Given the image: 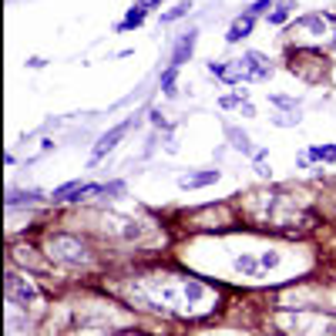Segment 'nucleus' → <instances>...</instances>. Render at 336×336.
I'll list each match as a JSON object with an SVG mask.
<instances>
[{
  "label": "nucleus",
  "instance_id": "15",
  "mask_svg": "<svg viewBox=\"0 0 336 336\" xmlns=\"http://www.w3.org/2000/svg\"><path fill=\"white\" fill-rule=\"evenodd\" d=\"M269 101H272V104H279V108H296V101H293V98H282V94H272Z\"/></svg>",
  "mask_w": 336,
  "mask_h": 336
},
{
  "label": "nucleus",
  "instance_id": "16",
  "mask_svg": "<svg viewBox=\"0 0 336 336\" xmlns=\"http://www.w3.org/2000/svg\"><path fill=\"white\" fill-rule=\"evenodd\" d=\"M262 266H266V269H272V266H279V256H276V252H266V256H262Z\"/></svg>",
  "mask_w": 336,
  "mask_h": 336
},
{
  "label": "nucleus",
  "instance_id": "12",
  "mask_svg": "<svg viewBox=\"0 0 336 336\" xmlns=\"http://www.w3.org/2000/svg\"><path fill=\"white\" fill-rule=\"evenodd\" d=\"M309 158H326V161H336V145H326V148H309Z\"/></svg>",
  "mask_w": 336,
  "mask_h": 336
},
{
  "label": "nucleus",
  "instance_id": "1",
  "mask_svg": "<svg viewBox=\"0 0 336 336\" xmlns=\"http://www.w3.org/2000/svg\"><path fill=\"white\" fill-rule=\"evenodd\" d=\"M131 125H135V118H128V121H121V125H114V128H111V131H108V135H101V141H98V145H94V155H91V161H98V158H104V155H108V152H111V148H114V145H118V141H121V138L128 135V128H131Z\"/></svg>",
  "mask_w": 336,
  "mask_h": 336
},
{
  "label": "nucleus",
  "instance_id": "3",
  "mask_svg": "<svg viewBox=\"0 0 336 336\" xmlns=\"http://www.w3.org/2000/svg\"><path fill=\"white\" fill-rule=\"evenodd\" d=\"M242 64H246L249 78H256V81L269 78V64H266V57H262V54H256V51H249V54L242 57Z\"/></svg>",
  "mask_w": 336,
  "mask_h": 336
},
{
  "label": "nucleus",
  "instance_id": "13",
  "mask_svg": "<svg viewBox=\"0 0 336 336\" xmlns=\"http://www.w3.org/2000/svg\"><path fill=\"white\" fill-rule=\"evenodd\" d=\"M286 17H289V4H286V7H276V10H272V14H269V24H282Z\"/></svg>",
  "mask_w": 336,
  "mask_h": 336
},
{
  "label": "nucleus",
  "instance_id": "14",
  "mask_svg": "<svg viewBox=\"0 0 336 336\" xmlns=\"http://www.w3.org/2000/svg\"><path fill=\"white\" fill-rule=\"evenodd\" d=\"M269 4H272V0H256V4L249 7V14H252V17H256V14H266V10H269Z\"/></svg>",
  "mask_w": 336,
  "mask_h": 336
},
{
  "label": "nucleus",
  "instance_id": "6",
  "mask_svg": "<svg viewBox=\"0 0 336 336\" xmlns=\"http://www.w3.org/2000/svg\"><path fill=\"white\" fill-rule=\"evenodd\" d=\"M225 135L232 138V148H239L242 155H256V152H252V145H249V135H246V131H239V128H232V125H229V128H225Z\"/></svg>",
  "mask_w": 336,
  "mask_h": 336
},
{
  "label": "nucleus",
  "instance_id": "2",
  "mask_svg": "<svg viewBox=\"0 0 336 336\" xmlns=\"http://www.w3.org/2000/svg\"><path fill=\"white\" fill-rule=\"evenodd\" d=\"M195 40H199V31H188V34H182V37H178L175 51H172V67L185 64V61L192 57V51H195Z\"/></svg>",
  "mask_w": 336,
  "mask_h": 336
},
{
  "label": "nucleus",
  "instance_id": "5",
  "mask_svg": "<svg viewBox=\"0 0 336 336\" xmlns=\"http://www.w3.org/2000/svg\"><path fill=\"white\" fill-rule=\"evenodd\" d=\"M212 182H219V172L215 168H208V172H195V175H185L182 182V188H202V185H212Z\"/></svg>",
  "mask_w": 336,
  "mask_h": 336
},
{
  "label": "nucleus",
  "instance_id": "9",
  "mask_svg": "<svg viewBox=\"0 0 336 336\" xmlns=\"http://www.w3.org/2000/svg\"><path fill=\"white\" fill-rule=\"evenodd\" d=\"M235 272H242V276H259V266L252 256H239L235 259Z\"/></svg>",
  "mask_w": 336,
  "mask_h": 336
},
{
  "label": "nucleus",
  "instance_id": "11",
  "mask_svg": "<svg viewBox=\"0 0 336 336\" xmlns=\"http://www.w3.org/2000/svg\"><path fill=\"white\" fill-rule=\"evenodd\" d=\"M175 71L178 67H168V71L161 74V91H165V94H175Z\"/></svg>",
  "mask_w": 336,
  "mask_h": 336
},
{
  "label": "nucleus",
  "instance_id": "10",
  "mask_svg": "<svg viewBox=\"0 0 336 336\" xmlns=\"http://www.w3.org/2000/svg\"><path fill=\"white\" fill-rule=\"evenodd\" d=\"M188 7H192L188 0H182V4H175V7L168 10V14H161V24H172V20H178V17H185V14H188Z\"/></svg>",
  "mask_w": 336,
  "mask_h": 336
},
{
  "label": "nucleus",
  "instance_id": "7",
  "mask_svg": "<svg viewBox=\"0 0 336 336\" xmlns=\"http://www.w3.org/2000/svg\"><path fill=\"white\" fill-rule=\"evenodd\" d=\"M7 293H10V299L20 296L24 303H27V299H34V289H31V286H24V282L17 279V276H10V279H7Z\"/></svg>",
  "mask_w": 336,
  "mask_h": 336
},
{
  "label": "nucleus",
  "instance_id": "8",
  "mask_svg": "<svg viewBox=\"0 0 336 336\" xmlns=\"http://www.w3.org/2000/svg\"><path fill=\"white\" fill-rule=\"evenodd\" d=\"M141 20H145V7H131L128 10V17L118 24V31H131V27H141Z\"/></svg>",
  "mask_w": 336,
  "mask_h": 336
},
{
  "label": "nucleus",
  "instance_id": "4",
  "mask_svg": "<svg viewBox=\"0 0 336 336\" xmlns=\"http://www.w3.org/2000/svg\"><path fill=\"white\" fill-rule=\"evenodd\" d=\"M252 24H256V17H252V14L239 17V20H235V24L229 27V34H225V40H229V44H235V40L249 37V34H252Z\"/></svg>",
  "mask_w": 336,
  "mask_h": 336
}]
</instances>
